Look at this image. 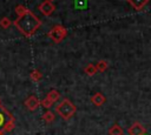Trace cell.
<instances>
[{"instance_id": "7c38bea8", "label": "cell", "mask_w": 151, "mask_h": 135, "mask_svg": "<svg viewBox=\"0 0 151 135\" xmlns=\"http://www.w3.org/2000/svg\"><path fill=\"white\" fill-rule=\"evenodd\" d=\"M54 117H55V115H54V113L51 112V110H47V112H45V113L41 115L42 121H45L46 123H51V122H53V121H54Z\"/></svg>"}, {"instance_id": "9c48e42d", "label": "cell", "mask_w": 151, "mask_h": 135, "mask_svg": "<svg viewBox=\"0 0 151 135\" xmlns=\"http://www.w3.org/2000/svg\"><path fill=\"white\" fill-rule=\"evenodd\" d=\"M126 1L132 6L133 9H136V11H142V9L149 4L150 0H126Z\"/></svg>"}, {"instance_id": "4fadbf2b", "label": "cell", "mask_w": 151, "mask_h": 135, "mask_svg": "<svg viewBox=\"0 0 151 135\" xmlns=\"http://www.w3.org/2000/svg\"><path fill=\"white\" fill-rule=\"evenodd\" d=\"M29 77H31V80H32V81L38 82V81H40V80H41L42 74H41V72H40V70H38V69H33V70H31V73H29Z\"/></svg>"}, {"instance_id": "8fae6325", "label": "cell", "mask_w": 151, "mask_h": 135, "mask_svg": "<svg viewBox=\"0 0 151 135\" xmlns=\"http://www.w3.org/2000/svg\"><path fill=\"white\" fill-rule=\"evenodd\" d=\"M84 72H85L86 75H88V76H93V75L98 72V69H97V66H96V65H93V63H88V65L84 68Z\"/></svg>"}, {"instance_id": "5bb4252c", "label": "cell", "mask_w": 151, "mask_h": 135, "mask_svg": "<svg viewBox=\"0 0 151 135\" xmlns=\"http://www.w3.org/2000/svg\"><path fill=\"white\" fill-rule=\"evenodd\" d=\"M96 66H97L98 72L103 73V72H105V70L109 68V62H107L106 60H99V61L96 63Z\"/></svg>"}, {"instance_id": "ffe728a7", "label": "cell", "mask_w": 151, "mask_h": 135, "mask_svg": "<svg viewBox=\"0 0 151 135\" xmlns=\"http://www.w3.org/2000/svg\"><path fill=\"white\" fill-rule=\"evenodd\" d=\"M0 135H5V130H2V129H0Z\"/></svg>"}, {"instance_id": "ac0fdd59", "label": "cell", "mask_w": 151, "mask_h": 135, "mask_svg": "<svg viewBox=\"0 0 151 135\" xmlns=\"http://www.w3.org/2000/svg\"><path fill=\"white\" fill-rule=\"evenodd\" d=\"M27 11H28V9H27L25 6H22V5H18V6L15 7V13H17V15H18V16L24 15Z\"/></svg>"}, {"instance_id": "7a4b0ae2", "label": "cell", "mask_w": 151, "mask_h": 135, "mask_svg": "<svg viewBox=\"0 0 151 135\" xmlns=\"http://www.w3.org/2000/svg\"><path fill=\"white\" fill-rule=\"evenodd\" d=\"M77 112V107L68 100L64 99L57 107H55V113L63 119V120H70Z\"/></svg>"}, {"instance_id": "2e32d148", "label": "cell", "mask_w": 151, "mask_h": 135, "mask_svg": "<svg viewBox=\"0 0 151 135\" xmlns=\"http://www.w3.org/2000/svg\"><path fill=\"white\" fill-rule=\"evenodd\" d=\"M14 127H15V120H14V117H12V119L6 123L4 130H5V133H8V131H12V130L14 129Z\"/></svg>"}, {"instance_id": "5b68a950", "label": "cell", "mask_w": 151, "mask_h": 135, "mask_svg": "<svg viewBox=\"0 0 151 135\" xmlns=\"http://www.w3.org/2000/svg\"><path fill=\"white\" fill-rule=\"evenodd\" d=\"M127 133H129V135H145L146 134V129L140 122L137 121V122H133L129 127Z\"/></svg>"}, {"instance_id": "277c9868", "label": "cell", "mask_w": 151, "mask_h": 135, "mask_svg": "<svg viewBox=\"0 0 151 135\" xmlns=\"http://www.w3.org/2000/svg\"><path fill=\"white\" fill-rule=\"evenodd\" d=\"M38 8H39V11L41 12L42 15H45V16H50V15L54 12L55 6H54V4H53L52 1H50V0H45V1H42V2L39 5Z\"/></svg>"}, {"instance_id": "8992f818", "label": "cell", "mask_w": 151, "mask_h": 135, "mask_svg": "<svg viewBox=\"0 0 151 135\" xmlns=\"http://www.w3.org/2000/svg\"><path fill=\"white\" fill-rule=\"evenodd\" d=\"M39 106H40V100H39L35 95H31V96H28V97L25 100V107H26L28 110H31V112L35 110Z\"/></svg>"}, {"instance_id": "44dd1931", "label": "cell", "mask_w": 151, "mask_h": 135, "mask_svg": "<svg viewBox=\"0 0 151 135\" xmlns=\"http://www.w3.org/2000/svg\"><path fill=\"white\" fill-rule=\"evenodd\" d=\"M0 107H2V103H1V99H0Z\"/></svg>"}, {"instance_id": "30bf717a", "label": "cell", "mask_w": 151, "mask_h": 135, "mask_svg": "<svg viewBox=\"0 0 151 135\" xmlns=\"http://www.w3.org/2000/svg\"><path fill=\"white\" fill-rule=\"evenodd\" d=\"M109 135H124V129L119 124L114 123L109 128Z\"/></svg>"}, {"instance_id": "e0dca14e", "label": "cell", "mask_w": 151, "mask_h": 135, "mask_svg": "<svg viewBox=\"0 0 151 135\" xmlns=\"http://www.w3.org/2000/svg\"><path fill=\"white\" fill-rule=\"evenodd\" d=\"M53 103H54V102H53L52 100H50L48 97H45V99H42V100L40 101V106H42V107H44V108H46V109L51 108Z\"/></svg>"}, {"instance_id": "52a82bcc", "label": "cell", "mask_w": 151, "mask_h": 135, "mask_svg": "<svg viewBox=\"0 0 151 135\" xmlns=\"http://www.w3.org/2000/svg\"><path fill=\"white\" fill-rule=\"evenodd\" d=\"M12 117H13V115H12V114H11L4 106L0 107V129L4 130L6 123H7Z\"/></svg>"}, {"instance_id": "3957f363", "label": "cell", "mask_w": 151, "mask_h": 135, "mask_svg": "<svg viewBox=\"0 0 151 135\" xmlns=\"http://www.w3.org/2000/svg\"><path fill=\"white\" fill-rule=\"evenodd\" d=\"M66 35H67V31H66V28H65L64 26H61V25H57V26L52 27V28L48 31V33H47V36H48L53 42H55V43H60V42L65 39Z\"/></svg>"}, {"instance_id": "9a60e30c", "label": "cell", "mask_w": 151, "mask_h": 135, "mask_svg": "<svg viewBox=\"0 0 151 135\" xmlns=\"http://www.w3.org/2000/svg\"><path fill=\"white\" fill-rule=\"evenodd\" d=\"M46 97H48L50 100H52L53 102H55V101H57V100L60 97V93H59L57 89H51V90L47 93Z\"/></svg>"}, {"instance_id": "6da1fadb", "label": "cell", "mask_w": 151, "mask_h": 135, "mask_svg": "<svg viewBox=\"0 0 151 135\" xmlns=\"http://www.w3.org/2000/svg\"><path fill=\"white\" fill-rule=\"evenodd\" d=\"M13 25L25 36H32L38 31V28L41 26V20L32 11L28 9L24 15L18 16L13 21Z\"/></svg>"}, {"instance_id": "ba28073f", "label": "cell", "mask_w": 151, "mask_h": 135, "mask_svg": "<svg viewBox=\"0 0 151 135\" xmlns=\"http://www.w3.org/2000/svg\"><path fill=\"white\" fill-rule=\"evenodd\" d=\"M105 101H106V97L104 96V94H101V93H94L92 96H91V102L94 104V106H97V107H100V106H103L104 103H105Z\"/></svg>"}, {"instance_id": "7402d4cb", "label": "cell", "mask_w": 151, "mask_h": 135, "mask_svg": "<svg viewBox=\"0 0 151 135\" xmlns=\"http://www.w3.org/2000/svg\"><path fill=\"white\" fill-rule=\"evenodd\" d=\"M50 1H54V0H50Z\"/></svg>"}, {"instance_id": "d6986e66", "label": "cell", "mask_w": 151, "mask_h": 135, "mask_svg": "<svg viewBox=\"0 0 151 135\" xmlns=\"http://www.w3.org/2000/svg\"><path fill=\"white\" fill-rule=\"evenodd\" d=\"M12 25V22H11V20H9V18H7V16H4L1 20H0V26L2 27V28H8L9 26Z\"/></svg>"}]
</instances>
